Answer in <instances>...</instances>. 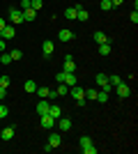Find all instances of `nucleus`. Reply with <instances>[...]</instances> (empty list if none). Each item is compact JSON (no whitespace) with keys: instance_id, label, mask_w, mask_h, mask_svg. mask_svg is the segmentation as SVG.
Wrapping results in <instances>:
<instances>
[{"instance_id":"33","label":"nucleus","mask_w":138,"mask_h":154,"mask_svg":"<svg viewBox=\"0 0 138 154\" xmlns=\"http://www.w3.org/2000/svg\"><path fill=\"white\" fill-rule=\"evenodd\" d=\"M21 12H23V9H30V0H21V7H19Z\"/></svg>"},{"instance_id":"32","label":"nucleus","mask_w":138,"mask_h":154,"mask_svg":"<svg viewBox=\"0 0 138 154\" xmlns=\"http://www.w3.org/2000/svg\"><path fill=\"white\" fill-rule=\"evenodd\" d=\"M83 152L85 154H97V147H94V145H87V147H83Z\"/></svg>"},{"instance_id":"20","label":"nucleus","mask_w":138,"mask_h":154,"mask_svg":"<svg viewBox=\"0 0 138 154\" xmlns=\"http://www.w3.org/2000/svg\"><path fill=\"white\" fill-rule=\"evenodd\" d=\"M65 19L76 21V9H74V7H67V9H65Z\"/></svg>"},{"instance_id":"24","label":"nucleus","mask_w":138,"mask_h":154,"mask_svg":"<svg viewBox=\"0 0 138 154\" xmlns=\"http://www.w3.org/2000/svg\"><path fill=\"white\" fill-rule=\"evenodd\" d=\"M23 88H26V92H35V90H37V83H35V81H26Z\"/></svg>"},{"instance_id":"14","label":"nucleus","mask_w":138,"mask_h":154,"mask_svg":"<svg viewBox=\"0 0 138 154\" xmlns=\"http://www.w3.org/2000/svg\"><path fill=\"white\" fill-rule=\"evenodd\" d=\"M14 35H16V30H14V26H5V28H2V37H5V39H12Z\"/></svg>"},{"instance_id":"30","label":"nucleus","mask_w":138,"mask_h":154,"mask_svg":"<svg viewBox=\"0 0 138 154\" xmlns=\"http://www.w3.org/2000/svg\"><path fill=\"white\" fill-rule=\"evenodd\" d=\"M7 115H9V110H7V106H5V103L0 101V120H2V117H7Z\"/></svg>"},{"instance_id":"21","label":"nucleus","mask_w":138,"mask_h":154,"mask_svg":"<svg viewBox=\"0 0 138 154\" xmlns=\"http://www.w3.org/2000/svg\"><path fill=\"white\" fill-rule=\"evenodd\" d=\"M122 83V78L118 76V74H111V76H108V85H113V88H115V85H120Z\"/></svg>"},{"instance_id":"13","label":"nucleus","mask_w":138,"mask_h":154,"mask_svg":"<svg viewBox=\"0 0 138 154\" xmlns=\"http://www.w3.org/2000/svg\"><path fill=\"white\" fill-rule=\"evenodd\" d=\"M62 83L67 85V88H72V85H76V74H67L65 71V81Z\"/></svg>"},{"instance_id":"3","label":"nucleus","mask_w":138,"mask_h":154,"mask_svg":"<svg viewBox=\"0 0 138 154\" xmlns=\"http://www.w3.org/2000/svg\"><path fill=\"white\" fill-rule=\"evenodd\" d=\"M53 51H55V44L46 39L44 44H41V53H44V58H51V55H53Z\"/></svg>"},{"instance_id":"12","label":"nucleus","mask_w":138,"mask_h":154,"mask_svg":"<svg viewBox=\"0 0 138 154\" xmlns=\"http://www.w3.org/2000/svg\"><path fill=\"white\" fill-rule=\"evenodd\" d=\"M37 19V12H35L32 7L30 9H23V21H35Z\"/></svg>"},{"instance_id":"18","label":"nucleus","mask_w":138,"mask_h":154,"mask_svg":"<svg viewBox=\"0 0 138 154\" xmlns=\"http://www.w3.org/2000/svg\"><path fill=\"white\" fill-rule=\"evenodd\" d=\"M37 94H39V99H48V94H51V90H48V88H44V85H41V88H37Z\"/></svg>"},{"instance_id":"4","label":"nucleus","mask_w":138,"mask_h":154,"mask_svg":"<svg viewBox=\"0 0 138 154\" xmlns=\"http://www.w3.org/2000/svg\"><path fill=\"white\" fill-rule=\"evenodd\" d=\"M65 71H67V74H74V71H76V62H74V55H65Z\"/></svg>"},{"instance_id":"37","label":"nucleus","mask_w":138,"mask_h":154,"mask_svg":"<svg viewBox=\"0 0 138 154\" xmlns=\"http://www.w3.org/2000/svg\"><path fill=\"white\" fill-rule=\"evenodd\" d=\"M5 97H7V88H2V85H0V101H2Z\"/></svg>"},{"instance_id":"9","label":"nucleus","mask_w":138,"mask_h":154,"mask_svg":"<svg viewBox=\"0 0 138 154\" xmlns=\"http://www.w3.org/2000/svg\"><path fill=\"white\" fill-rule=\"evenodd\" d=\"M58 124H60V131H69L72 129V120L69 117H58Z\"/></svg>"},{"instance_id":"15","label":"nucleus","mask_w":138,"mask_h":154,"mask_svg":"<svg viewBox=\"0 0 138 154\" xmlns=\"http://www.w3.org/2000/svg\"><path fill=\"white\" fill-rule=\"evenodd\" d=\"M58 37H60V42H69V39L74 37V32L65 28V30H60V35H58Z\"/></svg>"},{"instance_id":"26","label":"nucleus","mask_w":138,"mask_h":154,"mask_svg":"<svg viewBox=\"0 0 138 154\" xmlns=\"http://www.w3.org/2000/svg\"><path fill=\"white\" fill-rule=\"evenodd\" d=\"M78 145H81V147H87V145H92V140H90V136H81V140H78Z\"/></svg>"},{"instance_id":"23","label":"nucleus","mask_w":138,"mask_h":154,"mask_svg":"<svg viewBox=\"0 0 138 154\" xmlns=\"http://www.w3.org/2000/svg\"><path fill=\"white\" fill-rule=\"evenodd\" d=\"M99 53H101V55H108V53H111V44H108V42H106V44H99Z\"/></svg>"},{"instance_id":"16","label":"nucleus","mask_w":138,"mask_h":154,"mask_svg":"<svg viewBox=\"0 0 138 154\" xmlns=\"http://www.w3.org/2000/svg\"><path fill=\"white\" fill-rule=\"evenodd\" d=\"M94 42H97V44H106V42H108V37H106L101 30H97V32H94Z\"/></svg>"},{"instance_id":"8","label":"nucleus","mask_w":138,"mask_h":154,"mask_svg":"<svg viewBox=\"0 0 138 154\" xmlns=\"http://www.w3.org/2000/svg\"><path fill=\"white\" fill-rule=\"evenodd\" d=\"M48 106H51L48 99H39V103H37V113H39V115H46V113H48Z\"/></svg>"},{"instance_id":"19","label":"nucleus","mask_w":138,"mask_h":154,"mask_svg":"<svg viewBox=\"0 0 138 154\" xmlns=\"http://www.w3.org/2000/svg\"><path fill=\"white\" fill-rule=\"evenodd\" d=\"M94 101L106 103V101H108V92H106V90H99V92H97V99H94Z\"/></svg>"},{"instance_id":"35","label":"nucleus","mask_w":138,"mask_h":154,"mask_svg":"<svg viewBox=\"0 0 138 154\" xmlns=\"http://www.w3.org/2000/svg\"><path fill=\"white\" fill-rule=\"evenodd\" d=\"M129 19H131L133 23H138V12H136V9H131V16H129Z\"/></svg>"},{"instance_id":"2","label":"nucleus","mask_w":138,"mask_h":154,"mask_svg":"<svg viewBox=\"0 0 138 154\" xmlns=\"http://www.w3.org/2000/svg\"><path fill=\"white\" fill-rule=\"evenodd\" d=\"M9 21H12V23H23V12H21L19 7H12V9H9Z\"/></svg>"},{"instance_id":"38","label":"nucleus","mask_w":138,"mask_h":154,"mask_svg":"<svg viewBox=\"0 0 138 154\" xmlns=\"http://www.w3.org/2000/svg\"><path fill=\"white\" fill-rule=\"evenodd\" d=\"M122 2H124V0H111V5H113V7H120Z\"/></svg>"},{"instance_id":"6","label":"nucleus","mask_w":138,"mask_h":154,"mask_svg":"<svg viewBox=\"0 0 138 154\" xmlns=\"http://www.w3.org/2000/svg\"><path fill=\"white\" fill-rule=\"evenodd\" d=\"M14 134H16V127H7V129L0 131V138H2V140H12Z\"/></svg>"},{"instance_id":"25","label":"nucleus","mask_w":138,"mask_h":154,"mask_svg":"<svg viewBox=\"0 0 138 154\" xmlns=\"http://www.w3.org/2000/svg\"><path fill=\"white\" fill-rule=\"evenodd\" d=\"M97 88H90V90H85V99H97Z\"/></svg>"},{"instance_id":"22","label":"nucleus","mask_w":138,"mask_h":154,"mask_svg":"<svg viewBox=\"0 0 138 154\" xmlns=\"http://www.w3.org/2000/svg\"><path fill=\"white\" fill-rule=\"evenodd\" d=\"M106 83H108V76L106 74H97V88H104Z\"/></svg>"},{"instance_id":"34","label":"nucleus","mask_w":138,"mask_h":154,"mask_svg":"<svg viewBox=\"0 0 138 154\" xmlns=\"http://www.w3.org/2000/svg\"><path fill=\"white\" fill-rule=\"evenodd\" d=\"M0 85H2V88H9V76H2V78H0Z\"/></svg>"},{"instance_id":"10","label":"nucleus","mask_w":138,"mask_h":154,"mask_svg":"<svg viewBox=\"0 0 138 154\" xmlns=\"http://www.w3.org/2000/svg\"><path fill=\"white\" fill-rule=\"evenodd\" d=\"M48 147H51V149L60 147V134H51V136H48Z\"/></svg>"},{"instance_id":"28","label":"nucleus","mask_w":138,"mask_h":154,"mask_svg":"<svg viewBox=\"0 0 138 154\" xmlns=\"http://www.w3.org/2000/svg\"><path fill=\"white\" fill-rule=\"evenodd\" d=\"M41 5H44L41 0H30V7H32L35 12H39V9H41Z\"/></svg>"},{"instance_id":"17","label":"nucleus","mask_w":138,"mask_h":154,"mask_svg":"<svg viewBox=\"0 0 138 154\" xmlns=\"http://www.w3.org/2000/svg\"><path fill=\"white\" fill-rule=\"evenodd\" d=\"M48 115H51L53 120H58V117H60V106H55V103L48 106Z\"/></svg>"},{"instance_id":"1","label":"nucleus","mask_w":138,"mask_h":154,"mask_svg":"<svg viewBox=\"0 0 138 154\" xmlns=\"http://www.w3.org/2000/svg\"><path fill=\"white\" fill-rule=\"evenodd\" d=\"M69 94L76 99V103H78V106H83V103H85V90H83L81 85H72V88H69Z\"/></svg>"},{"instance_id":"29","label":"nucleus","mask_w":138,"mask_h":154,"mask_svg":"<svg viewBox=\"0 0 138 154\" xmlns=\"http://www.w3.org/2000/svg\"><path fill=\"white\" fill-rule=\"evenodd\" d=\"M9 55H12V62H14V60H21V58H23V53H21L19 48H14V51L9 53Z\"/></svg>"},{"instance_id":"39","label":"nucleus","mask_w":138,"mask_h":154,"mask_svg":"<svg viewBox=\"0 0 138 154\" xmlns=\"http://www.w3.org/2000/svg\"><path fill=\"white\" fill-rule=\"evenodd\" d=\"M5 51V42H2V39H0V53Z\"/></svg>"},{"instance_id":"27","label":"nucleus","mask_w":138,"mask_h":154,"mask_svg":"<svg viewBox=\"0 0 138 154\" xmlns=\"http://www.w3.org/2000/svg\"><path fill=\"white\" fill-rule=\"evenodd\" d=\"M0 62H2V64H5V67H7V64L12 62V55H9V53H5V51H2V55H0Z\"/></svg>"},{"instance_id":"5","label":"nucleus","mask_w":138,"mask_h":154,"mask_svg":"<svg viewBox=\"0 0 138 154\" xmlns=\"http://www.w3.org/2000/svg\"><path fill=\"white\" fill-rule=\"evenodd\" d=\"M115 92H118V97H122V99L131 94V90H129V85H127V83H120V85H115Z\"/></svg>"},{"instance_id":"36","label":"nucleus","mask_w":138,"mask_h":154,"mask_svg":"<svg viewBox=\"0 0 138 154\" xmlns=\"http://www.w3.org/2000/svg\"><path fill=\"white\" fill-rule=\"evenodd\" d=\"M55 81H58V83H62V81H65V71H60V74H55Z\"/></svg>"},{"instance_id":"31","label":"nucleus","mask_w":138,"mask_h":154,"mask_svg":"<svg viewBox=\"0 0 138 154\" xmlns=\"http://www.w3.org/2000/svg\"><path fill=\"white\" fill-rule=\"evenodd\" d=\"M101 9H104V12H108V9H113L111 0H101Z\"/></svg>"},{"instance_id":"7","label":"nucleus","mask_w":138,"mask_h":154,"mask_svg":"<svg viewBox=\"0 0 138 154\" xmlns=\"http://www.w3.org/2000/svg\"><path fill=\"white\" fill-rule=\"evenodd\" d=\"M74 9H76V21H87V9L83 5H76Z\"/></svg>"},{"instance_id":"11","label":"nucleus","mask_w":138,"mask_h":154,"mask_svg":"<svg viewBox=\"0 0 138 154\" xmlns=\"http://www.w3.org/2000/svg\"><path fill=\"white\" fill-rule=\"evenodd\" d=\"M39 117H41V127H44V129H51L53 124H55V120H53L48 113H46V115H39Z\"/></svg>"}]
</instances>
